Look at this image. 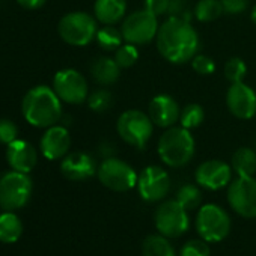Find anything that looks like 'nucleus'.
<instances>
[{
    "mask_svg": "<svg viewBox=\"0 0 256 256\" xmlns=\"http://www.w3.org/2000/svg\"><path fill=\"white\" fill-rule=\"evenodd\" d=\"M112 102H113V96L107 89H96L92 94H89V96H88L89 108L96 113L106 112L112 106Z\"/></svg>",
    "mask_w": 256,
    "mask_h": 256,
    "instance_id": "nucleus-31",
    "label": "nucleus"
},
{
    "mask_svg": "<svg viewBox=\"0 0 256 256\" xmlns=\"http://www.w3.org/2000/svg\"><path fill=\"white\" fill-rule=\"evenodd\" d=\"M196 230L206 242L223 241L230 232V217L216 204L202 205L196 216Z\"/></svg>",
    "mask_w": 256,
    "mask_h": 256,
    "instance_id": "nucleus-7",
    "label": "nucleus"
},
{
    "mask_svg": "<svg viewBox=\"0 0 256 256\" xmlns=\"http://www.w3.org/2000/svg\"><path fill=\"white\" fill-rule=\"evenodd\" d=\"M148 114L154 125L160 128H169L180 122L181 108L174 96L168 94H158L150 101Z\"/></svg>",
    "mask_w": 256,
    "mask_h": 256,
    "instance_id": "nucleus-17",
    "label": "nucleus"
},
{
    "mask_svg": "<svg viewBox=\"0 0 256 256\" xmlns=\"http://www.w3.org/2000/svg\"><path fill=\"white\" fill-rule=\"evenodd\" d=\"M192 68L199 74V76H211L216 71V64L214 60L206 56V54H196L192 60Z\"/></svg>",
    "mask_w": 256,
    "mask_h": 256,
    "instance_id": "nucleus-34",
    "label": "nucleus"
},
{
    "mask_svg": "<svg viewBox=\"0 0 256 256\" xmlns=\"http://www.w3.org/2000/svg\"><path fill=\"white\" fill-rule=\"evenodd\" d=\"M220 0H199L194 6V17L200 23H210L217 20L223 14Z\"/></svg>",
    "mask_w": 256,
    "mask_h": 256,
    "instance_id": "nucleus-26",
    "label": "nucleus"
},
{
    "mask_svg": "<svg viewBox=\"0 0 256 256\" xmlns=\"http://www.w3.org/2000/svg\"><path fill=\"white\" fill-rule=\"evenodd\" d=\"M204 120H205V110L200 104L192 102L181 110L180 125L187 128V130H194V128L202 125Z\"/></svg>",
    "mask_w": 256,
    "mask_h": 256,
    "instance_id": "nucleus-27",
    "label": "nucleus"
},
{
    "mask_svg": "<svg viewBox=\"0 0 256 256\" xmlns=\"http://www.w3.org/2000/svg\"><path fill=\"white\" fill-rule=\"evenodd\" d=\"M175 199L187 211H192V210H196L200 205V202H202V193H200V190H199L198 186H194V184H184L176 192V198Z\"/></svg>",
    "mask_w": 256,
    "mask_h": 256,
    "instance_id": "nucleus-28",
    "label": "nucleus"
},
{
    "mask_svg": "<svg viewBox=\"0 0 256 256\" xmlns=\"http://www.w3.org/2000/svg\"><path fill=\"white\" fill-rule=\"evenodd\" d=\"M158 17L146 11L145 8L132 12L122 20V35L124 41L134 46H145L157 38L158 34Z\"/></svg>",
    "mask_w": 256,
    "mask_h": 256,
    "instance_id": "nucleus-9",
    "label": "nucleus"
},
{
    "mask_svg": "<svg viewBox=\"0 0 256 256\" xmlns=\"http://www.w3.org/2000/svg\"><path fill=\"white\" fill-rule=\"evenodd\" d=\"M136 187L144 200L158 202L163 200L170 190V176L163 168L151 164L140 172Z\"/></svg>",
    "mask_w": 256,
    "mask_h": 256,
    "instance_id": "nucleus-13",
    "label": "nucleus"
},
{
    "mask_svg": "<svg viewBox=\"0 0 256 256\" xmlns=\"http://www.w3.org/2000/svg\"><path fill=\"white\" fill-rule=\"evenodd\" d=\"M120 70L122 68L116 64L114 58L101 56L92 62L90 76L95 80V83H98L101 86H108V84H113L119 78Z\"/></svg>",
    "mask_w": 256,
    "mask_h": 256,
    "instance_id": "nucleus-21",
    "label": "nucleus"
},
{
    "mask_svg": "<svg viewBox=\"0 0 256 256\" xmlns=\"http://www.w3.org/2000/svg\"><path fill=\"white\" fill-rule=\"evenodd\" d=\"M126 0H95L94 17L98 23L114 26L125 18Z\"/></svg>",
    "mask_w": 256,
    "mask_h": 256,
    "instance_id": "nucleus-20",
    "label": "nucleus"
},
{
    "mask_svg": "<svg viewBox=\"0 0 256 256\" xmlns=\"http://www.w3.org/2000/svg\"><path fill=\"white\" fill-rule=\"evenodd\" d=\"M22 113L32 126L48 128L56 125L62 118V100L53 88L38 84L29 89L23 96Z\"/></svg>",
    "mask_w": 256,
    "mask_h": 256,
    "instance_id": "nucleus-2",
    "label": "nucleus"
},
{
    "mask_svg": "<svg viewBox=\"0 0 256 256\" xmlns=\"http://www.w3.org/2000/svg\"><path fill=\"white\" fill-rule=\"evenodd\" d=\"M230 168L238 176H253L256 174V150L238 148L230 158Z\"/></svg>",
    "mask_w": 256,
    "mask_h": 256,
    "instance_id": "nucleus-22",
    "label": "nucleus"
},
{
    "mask_svg": "<svg viewBox=\"0 0 256 256\" xmlns=\"http://www.w3.org/2000/svg\"><path fill=\"white\" fill-rule=\"evenodd\" d=\"M196 144L190 130L184 126H169L158 139L157 152L162 162L169 168H182L194 156Z\"/></svg>",
    "mask_w": 256,
    "mask_h": 256,
    "instance_id": "nucleus-3",
    "label": "nucleus"
},
{
    "mask_svg": "<svg viewBox=\"0 0 256 256\" xmlns=\"http://www.w3.org/2000/svg\"><path fill=\"white\" fill-rule=\"evenodd\" d=\"M220 2H222L223 11L226 14L236 16V14H241L242 11H246L248 0H220Z\"/></svg>",
    "mask_w": 256,
    "mask_h": 256,
    "instance_id": "nucleus-36",
    "label": "nucleus"
},
{
    "mask_svg": "<svg viewBox=\"0 0 256 256\" xmlns=\"http://www.w3.org/2000/svg\"><path fill=\"white\" fill-rule=\"evenodd\" d=\"M230 208L244 218H256V178L238 176L228 186Z\"/></svg>",
    "mask_w": 256,
    "mask_h": 256,
    "instance_id": "nucleus-12",
    "label": "nucleus"
},
{
    "mask_svg": "<svg viewBox=\"0 0 256 256\" xmlns=\"http://www.w3.org/2000/svg\"><path fill=\"white\" fill-rule=\"evenodd\" d=\"M52 88L62 100V102L66 104H82L88 101L89 96V86L86 77L74 68L59 70L53 77Z\"/></svg>",
    "mask_w": 256,
    "mask_h": 256,
    "instance_id": "nucleus-11",
    "label": "nucleus"
},
{
    "mask_svg": "<svg viewBox=\"0 0 256 256\" xmlns=\"http://www.w3.org/2000/svg\"><path fill=\"white\" fill-rule=\"evenodd\" d=\"M114 60L120 68H130L139 60V50L138 46L125 42L114 52Z\"/></svg>",
    "mask_w": 256,
    "mask_h": 256,
    "instance_id": "nucleus-29",
    "label": "nucleus"
},
{
    "mask_svg": "<svg viewBox=\"0 0 256 256\" xmlns=\"http://www.w3.org/2000/svg\"><path fill=\"white\" fill-rule=\"evenodd\" d=\"M228 110L238 119H252L256 114V92L244 82L230 83L226 92Z\"/></svg>",
    "mask_w": 256,
    "mask_h": 256,
    "instance_id": "nucleus-15",
    "label": "nucleus"
},
{
    "mask_svg": "<svg viewBox=\"0 0 256 256\" xmlns=\"http://www.w3.org/2000/svg\"><path fill=\"white\" fill-rule=\"evenodd\" d=\"M142 256H176V253L168 236L154 234L144 240Z\"/></svg>",
    "mask_w": 256,
    "mask_h": 256,
    "instance_id": "nucleus-24",
    "label": "nucleus"
},
{
    "mask_svg": "<svg viewBox=\"0 0 256 256\" xmlns=\"http://www.w3.org/2000/svg\"><path fill=\"white\" fill-rule=\"evenodd\" d=\"M18 139V126L11 119H0V144L10 145Z\"/></svg>",
    "mask_w": 256,
    "mask_h": 256,
    "instance_id": "nucleus-33",
    "label": "nucleus"
},
{
    "mask_svg": "<svg viewBox=\"0 0 256 256\" xmlns=\"http://www.w3.org/2000/svg\"><path fill=\"white\" fill-rule=\"evenodd\" d=\"M71 148V136L65 125H52L46 128V132L40 140V151L44 158L50 162L62 160Z\"/></svg>",
    "mask_w": 256,
    "mask_h": 256,
    "instance_id": "nucleus-16",
    "label": "nucleus"
},
{
    "mask_svg": "<svg viewBox=\"0 0 256 256\" xmlns=\"http://www.w3.org/2000/svg\"><path fill=\"white\" fill-rule=\"evenodd\" d=\"M223 74L229 83H240L247 74V65L241 58H230L223 68Z\"/></svg>",
    "mask_w": 256,
    "mask_h": 256,
    "instance_id": "nucleus-30",
    "label": "nucleus"
},
{
    "mask_svg": "<svg viewBox=\"0 0 256 256\" xmlns=\"http://www.w3.org/2000/svg\"><path fill=\"white\" fill-rule=\"evenodd\" d=\"M196 184L206 190H220L232 181V168L222 160H206L200 163L194 174Z\"/></svg>",
    "mask_w": 256,
    "mask_h": 256,
    "instance_id": "nucleus-14",
    "label": "nucleus"
},
{
    "mask_svg": "<svg viewBox=\"0 0 256 256\" xmlns=\"http://www.w3.org/2000/svg\"><path fill=\"white\" fill-rule=\"evenodd\" d=\"M116 132L126 145L144 150L152 138L154 122L148 113L138 108H130L119 114Z\"/></svg>",
    "mask_w": 256,
    "mask_h": 256,
    "instance_id": "nucleus-4",
    "label": "nucleus"
},
{
    "mask_svg": "<svg viewBox=\"0 0 256 256\" xmlns=\"http://www.w3.org/2000/svg\"><path fill=\"white\" fill-rule=\"evenodd\" d=\"M98 170L96 162L86 152H68L60 162V172L70 181H86Z\"/></svg>",
    "mask_w": 256,
    "mask_h": 256,
    "instance_id": "nucleus-18",
    "label": "nucleus"
},
{
    "mask_svg": "<svg viewBox=\"0 0 256 256\" xmlns=\"http://www.w3.org/2000/svg\"><path fill=\"white\" fill-rule=\"evenodd\" d=\"M158 53L170 64L190 62L199 50V35L186 16L169 17L160 28L156 38Z\"/></svg>",
    "mask_w": 256,
    "mask_h": 256,
    "instance_id": "nucleus-1",
    "label": "nucleus"
},
{
    "mask_svg": "<svg viewBox=\"0 0 256 256\" xmlns=\"http://www.w3.org/2000/svg\"><path fill=\"white\" fill-rule=\"evenodd\" d=\"M250 18H252V22H253L254 26H256V5L253 6V10H252V12H250Z\"/></svg>",
    "mask_w": 256,
    "mask_h": 256,
    "instance_id": "nucleus-38",
    "label": "nucleus"
},
{
    "mask_svg": "<svg viewBox=\"0 0 256 256\" xmlns=\"http://www.w3.org/2000/svg\"><path fill=\"white\" fill-rule=\"evenodd\" d=\"M16 2H17L20 6H23L24 10L35 11V10L42 8V6L47 4V0H16Z\"/></svg>",
    "mask_w": 256,
    "mask_h": 256,
    "instance_id": "nucleus-37",
    "label": "nucleus"
},
{
    "mask_svg": "<svg viewBox=\"0 0 256 256\" xmlns=\"http://www.w3.org/2000/svg\"><path fill=\"white\" fill-rule=\"evenodd\" d=\"M158 234L168 238H178L188 230L190 218L188 211L176 200H166L158 205L154 216Z\"/></svg>",
    "mask_w": 256,
    "mask_h": 256,
    "instance_id": "nucleus-10",
    "label": "nucleus"
},
{
    "mask_svg": "<svg viewBox=\"0 0 256 256\" xmlns=\"http://www.w3.org/2000/svg\"><path fill=\"white\" fill-rule=\"evenodd\" d=\"M100 182L112 192H130L138 186L139 175L124 160L107 157L101 162L96 170Z\"/></svg>",
    "mask_w": 256,
    "mask_h": 256,
    "instance_id": "nucleus-8",
    "label": "nucleus"
},
{
    "mask_svg": "<svg viewBox=\"0 0 256 256\" xmlns=\"http://www.w3.org/2000/svg\"><path fill=\"white\" fill-rule=\"evenodd\" d=\"M6 162L12 170L29 174L38 163V151L30 142L17 139L6 146Z\"/></svg>",
    "mask_w": 256,
    "mask_h": 256,
    "instance_id": "nucleus-19",
    "label": "nucleus"
},
{
    "mask_svg": "<svg viewBox=\"0 0 256 256\" xmlns=\"http://www.w3.org/2000/svg\"><path fill=\"white\" fill-rule=\"evenodd\" d=\"M23 234L22 218L14 211H5L0 214V241L12 244L20 240Z\"/></svg>",
    "mask_w": 256,
    "mask_h": 256,
    "instance_id": "nucleus-23",
    "label": "nucleus"
},
{
    "mask_svg": "<svg viewBox=\"0 0 256 256\" xmlns=\"http://www.w3.org/2000/svg\"><path fill=\"white\" fill-rule=\"evenodd\" d=\"M170 0H145V10L154 14L156 17H162L169 14Z\"/></svg>",
    "mask_w": 256,
    "mask_h": 256,
    "instance_id": "nucleus-35",
    "label": "nucleus"
},
{
    "mask_svg": "<svg viewBox=\"0 0 256 256\" xmlns=\"http://www.w3.org/2000/svg\"><path fill=\"white\" fill-rule=\"evenodd\" d=\"M34 190L29 174L8 170L0 176V208L17 211L28 205Z\"/></svg>",
    "mask_w": 256,
    "mask_h": 256,
    "instance_id": "nucleus-6",
    "label": "nucleus"
},
{
    "mask_svg": "<svg viewBox=\"0 0 256 256\" xmlns=\"http://www.w3.org/2000/svg\"><path fill=\"white\" fill-rule=\"evenodd\" d=\"M95 41L98 47L104 52H116L122 44H124V35L122 30L114 28V26H107L102 24L98 28Z\"/></svg>",
    "mask_w": 256,
    "mask_h": 256,
    "instance_id": "nucleus-25",
    "label": "nucleus"
},
{
    "mask_svg": "<svg viewBox=\"0 0 256 256\" xmlns=\"http://www.w3.org/2000/svg\"><path fill=\"white\" fill-rule=\"evenodd\" d=\"M180 256H210V247L205 240H190L181 250Z\"/></svg>",
    "mask_w": 256,
    "mask_h": 256,
    "instance_id": "nucleus-32",
    "label": "nucleus"
},
{
    "mask_svg": "<svg viewBox=\"0 0 256 256\" xmlns=\"http://www.w3.org/2000/svg\"><path fill=\"white\" fill-rule=\"evenodd\" d=\"M98 32V22L94 16L74 11L65 14L58 24V34L64 42L72 47H84L90 44Z\"/></svg>",
    "mask_w": 256,
    "mask_h": 256,
    "instance_id": "nucleus-5",
    "label": "nucleus"
}]
</instances>
